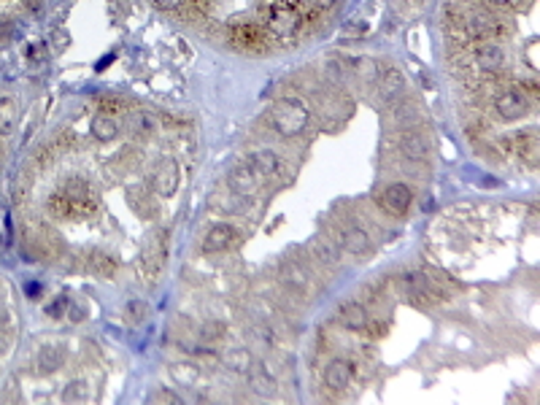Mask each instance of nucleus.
Returning a JSON list of instances; mask_svg holds the SVG:
<instances>
[{"label":"nucleus","mask_w":540,"mask_h":405,"mask_svg":"<svg viewBox=\"0 0 540 405\" xmlns=\"http://www.w3.org/2000/svg\"><path fill=\"white\" fill-rule=\"evenodd\" d=\"M313 254L319 262H327V265H335L338 262V246L327 238H316L313 241Z\"/></svg>","instance_id":"obj_28"},{"label":"nucleus","mask_w":540,"mask_h":405,"mask_svg":"<svg viewBox=\"0 0 540 405\" xmlns=\"http://www.w3.org/2000/svg\"><path fill=\"white\" fill-rule=\"evenodd\" d=\"M222 362L232 373H249L254 367V357H252V351L243 349V346H232V349L222 354Z\"/></svg>","instance_id":"obj_21"},{"label":"nucleus","mask_w":540,"mask_h":405,"mask_svg":"<svg viewBox=\"0 0 540 405\" xmlns=\"http://www.w3.org/2000/svg\"><path fill=\"white\" fill-rule=\"evenodd\" d=\"M252 387H254L256 392H262V394H273L276 381L270 378L268 370H259V373H252Z\"/></svg>","instance_id":"obj_31"},{"label":"nucleus","mask_w":540,"mask_h":405,"mask_svg":"<svg viewBox=\"0 0 540 405\" xmlns=\"http://www.w3.org/2000/svg\"><path fill=\"white\" fill-rule=\"evenodd\" d=\"M249 168H252L256 173V178L262 181V178H273V176L281 171V160L276 157V151L259 148V151H254V154L249 157Z\"/></svg>","instance_id":"obj_15"},{"label":"nucleus","mask_w":540,"mask_h":405,"mask_svg":"<svg viewBox=\"0 0 540 405\" xmlns=\"http://www.w3.org/2000/svg\"><path fill=\"white\" fill-rule=\"evenodd\" d=\"M100 106H106L108 111H119L117 106H122V100L119 97H106V100H100Z\"/></svg>","instance_id":"obj_39"},{"label":"nucleus","mask_w":540,"mask_h":405,"mask_svg":"<svg viewBox=\"0 0 540 405\" xmlns=\"http://www.w3.org/2000/svg\"><path fill=\"white\" fill-rule=\"evenodd\" d=\"M303 0H270L265 19H268V30L276 38H292L297 30L303 27Z\"/></svg>","instance_id":"obj_3"},{"label":"nucleus","mask_w":540,"mask_h":405,"mask_svg":"<svg viewBox=\"0 0 540 405\" xmlns=\"http://www.w3.org/2000/svg\"><path fill=\"white\" fill-rule=\"evenodd\" d=\"M65 362V351L63 346H57V343H49V346H43L38 351V370L40 373H54V370H60Z\"/></svg>","instance_id":"obj_23"},{"label":"nucleus","mask_w":540,"mask_h":405,"mask_svg":"<svg viewBox=\"0 0 540 405\" xmlns=\"http://www.w3.org/2000/svg\"><path fill=\"white\" fill-rule=\"evenodd\" d=\"M400 289H403V295L408 297L411 303H416V306H435V303L443 297L424 273H405L403 279H400Z\"/></svg>","instance_id":"obj_4"},{"label":"nucleus","mask_w":540,"mask_h":405,"mask_svg":"<svg viewBox=\"0 0 540 405\" xmlns=\"http://www.w3.org/2000/svg\"><path fill=\"white\" fill-rule=\"evenodd\" d=\"M90 130H92V135L97 141H114V138L119 135V124H117L114 117H108V114H97L92 119V124H90Z\"/></svg>","instance_id":"obj_24"},{"label":"nucleus","mask_w":540,"mask_h":405,"mask_svg":"<svg viewBox=\"0 0 540 405\" xmlns=\"http://www.w3.org/2000/svg\"><path fill=\"white\" fill-rule=\"evenodd\" d=\"M227 184H230V189H232L235 195H241V198H252V195L256 192L259 178H256V173L249 168V162H246V165H238V168L230 173Z\"/></svg>","instance_id":"obj_14"},{"label":"nucleus","mask_w":540,"mask_h":405,"mask_svg":"<svg viewBox=\"0 0 540 405\" xmlns=\"http://www.w3.org/2000/svg\"><path fill=\"white\" fill-rule=\"evenodd\" d=\"M495 111H497L500 119L505 122H516L522 119L526 111H529V100L522 90H502V92L495 97Z\"/></svg>","instance_id":"obj_6"},{"label":"nucleus","mask_w":540,"mask_h":405,"mask_svg":"<svg viewBox=\"0 0 540 405\" xmlns=\"http://www.w3.org/2000/svg\"><path fill=\"white\" fill-rule=\"evenodd\" d=\"M171 370H173L178 384H195V378H198V367L195 364H173Z\"/></svg>","instance_id":"obj_32"},{"label":"nucleus","mask_w":540,"mask_h":405,"mask_svg":"<svg viewBox=\"0 0 540 405\" xmlns=\"http://www.w3.org/2000/svg\"><path fill=\"white\" fill-rule=\"evenodd\" d=\"M516 154L529 165V168H538L540 162V138L538 133L529 127L524 133L516 135Z\"/></svg>","instance_id":"obj_17"},{"label":"nucleus","mask_w":540,"mask_h":405,"mask_svg":"<svg viewBox=\"0 0 540 405\" xmlns=\"http://www.w3.org/2000/svg\"><path fill=\"white\" fill-rule=\"evenodd\" d=\"M238 238H241V232L232 227V225L219 222V225H214V227L205 232V238H202V252H205V254L227 252V249H232V246L238 243Z\"/></svg>","instance_id":"obj_7"},{"label":"nucleus","mask_w":540,"mask_h":405,"mask_svg":"<svg viewBox=\"0 0 540 405\" xmlns=\"http://www.w3.org/2000/svg\"><path fill=\"white\" fill-rule=\"evenodd\" d=\"M130 124H133L138 133H151L154 130V117L151 114H144V111H138L130 117Z\"/></svg>","instance_id":"obj_33"},{"label":"nucleus","mask_w":540,"mask_h":405,"mask_svg":"<svg viewBox=\"0 0 540 405\" xmlns=\"http://www.w3.org/2000/svg\"><path fill=\"white\" fill-rule=\"evenodd\" d=\"M87 265H90L97 276H103V279H111V276L117 273V268H119V262L111 254H106V252H92L90 259H87Z\"/></svg>","instance_id":"obj_25"},{"label":"nucleus","mask_w":540,"mask_h":405,"mask_svg":"<svg viewBox=\"0 0 540 405\" xmlns=\"http://www.w3.org/2000/svg\"><path fill=\"white\" fill-rule=\"evenodd\" d=\"M486 3H492V6H519L522 0H486Z\"/></svg>","instance_id":"obj_41"},{"label":"nucleus","mask_w":540,"mask_h":405,"mask_svg":"<svg viewBox=\"0 0 540 405\" xmlns=\"http://www.w3.org/2000/svg\"><path fill=\"white\" fill-rule=\"evenodd\" d=\"M281 281H284V286L295 289L297 295H306V292L310 289V276L303 270V265H297V262H286V265H284Z\"/></svg>","instance_id":"obj_20"},{"label":"nucleus","mask_w":540,"mask_h":405,"mask_svg":"<svg viewBox=\"0 0 540 405\" xmlns=\"http://www.w3.org/2000/svg\"><path fill=\"white\" fill-rule=\"evenodd\" d=\"M63 400L65 403H87L90 400V384L87 381H70L63 389Z\"/></svg>","instance_id":"obj_27"},{"label":"nucleus","mask_w":540,"mask_h":405,"mask_svg":"<svg viewBox=\"0 0 540 405\" xmlns=\"http://www.w3.org/2000/svg\"><path fill=\"white\" fill-rule=\"evenodd\" d=\"M313 3H316V9H322V11H327V9L335 6V0H313Z\"/></svg>","instance_id":"obj_40"},{"label":"nucleus","mask_w":540,"mask_h":405,"mask_svg":"<svg viewBox=\"0 0 540 405\" xmlns=\"http://www.w3.org/2000/svg\"><path fill=\"white\" fill-rule=\"evenodd\" d=\"M400 151H403L408 160H427V157H430V141L418 133V130H411V127H408V130L400 135Z\"/></svg>","instance_id":"obj_13"},{"label":"nucleus","mask_w":540,"mask_h":405,"mask_svg":"<svg viewBox=\"0 0 540 405\" xmlns=\"http://www.w3.org/2000/svg\"><path fill=\"white\" fill-rule=\"evenodd\" d=\"M3 151H6V148H3V144H0V162H3Z\"/></svg>","instance_id":"obj_44"},{"label":"nucleus","mask_w":540,"mask_h":405,"mask_svg":"<svg viewBox=\"0 0 540 405\" xmlns=\"http://www.w3.org/2000/svg\"><path fill=\"white\" fill-rule=\"evenodd\" d=\"M165 256H168V238L165 232H160L154 241L146 246L144 252V268H146V276H157L165 265Z\"/></svg>","instance_id":"obj_16"},{"label":"nucleus","mask_w":540,"mask_h":405,"mask_svg":"<svg viewBox=\"0 0 540 405\" xmlns=\"http://www.w3.org/2000/svg\"><path fill=\"white\" fill-rule=\"evenodd\" d=\"M270 124L284 138H295L308 127V106L297 97H281L270 106Z\"/></svg>","instance_id":"obj_2"},{"label":"nucleus","mask_w":540,"mask_h":405,"mask_svg":"<svg viewBox=\"0 0 540 405\" xmlns=\"http://www.w3.org/2000/svg\"><path fill=\"white\" fill-rule=\"evenodd\" d=\"M230 40L241 49H262L265 46V30L254 22H232L230 25Z\"/></svg>","instance_id":"obj_9"},{"label":"nucleus","mask_w":540,"mask_h":405,"mask_svg":"<svg viewBox=\"0 0 540 405\" xmlns=\"http://www.w3.org/2000/svg\"><path fill=\"white\" fill-rule=\"evenodd\" d=\"M192 3V11L195 14H205L211 9V0H189Z\"/></svg>","instance_id":"obj_38"},{"label":"nucleus","mask_w":540,"mask_h":405,"mask_svg":"<svg viewBox=\"0 0 540 405\" xmlns=\"http://www.w3.org/2000/svg\"><path fill=\"white\" fill-rule=\"evenodd\" d=\"M462 25H465V33H468V38L478 40V43H484V40H492L500 33L497 16H492L489 11H472L470 16L462 22Z\"/></svg>","instance_id":"obj_8"},{"label":"nucleus","mask_w":540,"mask_h":405,"mask_svg":"<svg viewBox=\"0 0 540 405\" xmlns=\"http://www.w3.org/2000/svg\"><path fill=\"white\" fill-rule=\"evenodd\" d=\"M411 202H414V189L408 184H389L378 192V205L392 216L408 214Z\"/></svg>","instance_id":"obj_5"},{"label":"nucleus","mask_w":540,"mask_h":405,"mask_svg":"<svg viewBox=\"0 0 540 405\" xmlns=\"http://www.w3.org/2000/svg\"><path fill=\"white\" fill-rule=\"evenodd\" d=\"M472 63H475L478 70H484V73H497V70H502V65H505V52H502V46H497V43L484 40V43L475 46Z\"/></svg>","instance_id":"obj_10"},{"label":"nucleus","mask_w":540,"mask_h":405,"mask_svg":"<svg viewBox=\"0 0 540 405\" xmlns=\"http://www.w3.org/2000/svg\"><path fill=\"white\" fill-rule=\"evenodd\" d=\"M338 316H340V324L346 327V330H367V308H364L362 303H343L340 310H338Z\"/></svg>","instance_id":"obj_19"},{"label":"nucleus","mask_w":540,"mask_h":405,"mask_svg":"<svg viewBox=\"0 0 540 405\" xmlns=\"http://www.w3.org/2000/svg\"><path fill=\"white\" fill-rule=\"evenodd\" d=\"M157 400H165V403H178V397H176V394H160Z\"/></svg>","instance_id":"obj_43"},{"label":"nucleus","mask_w":540,"mask_h":405,"mask_svg":"<svg viewBox=\"0 0 540 405\" xmlns=\"http://www.w3.org/2000/svg\"><path fill=\"white\" fill-rule=\"evenodd\" d=\"M144 313H146V303H144V300H133V303L127 306V319H130V322H141Z\"/></svg>","instance_id":"obj_35"},{"label":"nucleus","mask_w":540,"mask_h":405,"mask_svg":"<svg viewBox=\"0 0 540 405\" xmlns=\"http://www.w3.org/2000/svg\"><path fill=\"white\" fill-rule=\"evenodd\" d=\"M351 381V364L346 360H333V362L327 364V370H324V384H327V389L333 392H343L349 387Z\"/></svg>","instance_id":"obj_18"},{"label":"nucleus","mask_w":540,"mask_h":405,"mask_svg":"<svg viewBox=\"0 0 540 405\" xmlns=\"http://www.w3.org/2000/svg\"><path fill=\"white\" fill-rule=\"evenodd\" d=\"M130 205L144 219H151V214H154V205H148V195L144 189H130Z\"/></svg>","instance_id":"obj_30"},{"label":"nucleus","mask_w":540,"mask_h":405,"mask_svg":"<svg viewBox=\"0 0 540 405\" xmlns=\"http://www.w3.org/2000/svg\"><path fill=\"white\" fill-rule=\"evenodd\" d=\"M178 187V165L176 160L171 157H165V160L157 162V168H154V192L160 195V198H171Z\"/></svg>","instance_id":"obj_11"},{"label":"nucleus","mask_w":540,"mask_h":405,"mask_svg":"<svg viewBox=\"0 0 540 405\" xmlns=\"http://www.w3.org/2000/svg\"><path fill=\"white\" fill-rule=\"evenodd\" d=\"M225 335V324L222 322H205L202 324V338L205 340H216V338Z\"/></svg>","instance_id":"obj_34"},{"label":"nucleus","mask_w":540,"mask_h":405,"mask_svg":"<svg viewBox=\"0 0 540 405\" xmlns=\"http://www.w3.org/2000/svg\"><path fill=\"white\" fill-rule=\"evenodd\" d=\"M63 308H68V297L60 295L57 300H54V306H49V308H46V313H49V316H60V313H63Z\"/></svg>","instance_id":"obj_36"},{"label":"nucleus","mask_w":540,"mask_h":405,"mask_svg":"<svg viewBox=\"0 0 540 405\" xmlns=\"http://www.w3.org/2000/svg\"><path fill=\"white\" fill-rule=\"evenodd\" d=\"M16 119H19V108H16V103H14L11 97H3V100H0V135L14 133Z\"/></svg>","instance_id":"obj_26"},{"label":"nucleus","mask_w":540,"mask_h":405,"mask_svg":"<svg viewBox=\"0 0 540 405\" xmlns=\"http://www.w3.org/2000/svg\"><path fill=\"white\" fill-rule=\"evenodd\" d=\"M97 211L92 189L81 178H70L49 198V214L57 219H87Z\"/></svg>","instance_id":"obj_1"},{"label":"nucleus","mask_w":540,"mask_h":405,"mask_svg":"<svg viewBox=\"0 0 540 405\" xmlns=\"http://www.w3.org/2000/svg\"><path fill=\"white\" fill-rule=\"evenodd\" d=\"M378 92L387 103H394L405 92V79L397 68H384L378 73Z\"/></svg>","instance_id":"obj_12"},{"label":"nucleus","mask_w":540,"mask_h":405,"mask_svg":"<svg viewBox=\"0 0 540 405\" xmlns=\"http://www.w3.org/2000/svg\"><path fill=\"white\" fill-rule=\"evenodd\" d=\"M354 73H357V79L364 81V84H373V81H378V65H376V60H367V57H360L357 63H354Z\"/></svg>","instance_id":"obj_29"},{"label":"nucleus","mask_w":540,"mask_h":405,"mask_svg":"<svg viewBox=\"0 0 540 405\" xmlns=\"http://www.w3.org/2000/svg\"><path fill=\"white\" fill-rule=\"evenodd\" d=\"M70 319H73V322H81V319H84V310H81V308H70Z\"/></svg>","instance_id":"obj_42"},{"label":"nucleus","mask_w":540,"mask_h":405,"mask_svg":"<svg viewBox=\"0 0 540 405\" xmlns=\"http://www.w3.org/2000/svg\"><path fill=\"white\" fill-rule=\"evenodd\" d=\"M157 9H162V11H176V9H181V3L184 0H151Z\"/></svg>","instance_id":"obj_37"},{"label":"nucleus","mask_w":540,"mask_h":405,"mask_svg":"<svg viewBox=\"0 0 540 405\" xmlns=\"http://www.w3.org/2000/svg\"><path fill=\"white\" fill-rule=\"evenodd\" d=\"M340 246H343L349 254L360 256L370 249V235H367L362 227H346L343 235H340Z\"/></svg>","instance_id":"obj_22"}]
</instances>
